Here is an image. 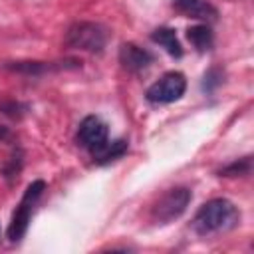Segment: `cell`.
Returning <instances> with one entry per match:
<instances>
[{"mask_svg":"<svg viewBox=\"0 0 254 254\" xmlns=\"http://www.w3.org/2000/svg\"><path fill=\"white\" fill-rule=\"evenodd\" d=\"M10 139H12V133L6 127H0V141H10Z\"/></svg>","mask_w":254,"mask_h":254,"instance_id":"e0dca14e","label":"cell"},{"mask_svg":"<svg viewBox=\"0 0 254 254\" xmlns=\"http://www.w3.org/2000/svg\"><path fill=\"white\" fill-rule=\"evenodd\" d=\"M119 64L131 73H141L153 64V54L133 42H125L119 48Z\"/></svg>","mask_w":254,"mask_h":254,"instance_id":"ba28073f","label":"cell"},{"mask_svg":"<svg viewBox=\"0 0 254 254\" xmlns=\"http://www.w3.org/2000/svg\"><path fill=\"white\" fill-rule=\"evenodd\" d=\"M185 91H187V77L181 71H167L147 87L145 97L149 103L165 105L179 101L185 95Z\"/></svg>","mask_w":254,"mask_h":254,"instance_id":"5b68a950","label":"cell"},{"mask_svg":"<svg viewBox=\"0 0 254 254\" xmlns=\"http://www.w3.org/2000/svg\"><path fill=\"white\" fill-rule=\"evenodd\" d=\"M192 200V192L187 187L169 189L151 208V220L155 224H169L177 220Z\"/></svg>","mask_w":254,"mask_h":254,"instance_id":"277c9868","label":"cell"},{"mask_svg":"<svg viewBox=\"0 0 254 254\" xmlns=\"http://www.w3.org/2000/svg\"><path fill=\"white\" fill-rule=\"evenodd\" d=\"M107 137H109V129H107L105 121H101L97 115H87L81 119V123L77 127V143L83 149L95 153L109 141Z\"/></svg>","mask_w":254,"mask_h":254,"instance_id":"8992f818","label":"cell"},{"mask_svg":"<svg viewBox=\"0 0 254 254\" xmlns=\"http://www.w3.org/2000/svg\"><path fill=\"white\" fill-rule=\"evenodd\" d=\"M151 40L155 42V44H159L171 58H183V46H181V42H179V38H177V32L173 30V28H167V26H161V28H157V30H153L151 32Z\"/></svg>","mask_w":254,"mask_h":254,"instance_id":"30bf717a","label":"cell"},{"mask_svg":"<svg viewBox=\"0 0 254 254\" xmlns=\"http://www.w3.org/2000/svg\"><path fill=\"white\" fill-rule=\"evenodd\" d=\"M44 190H46V183L42 179H36L26 187V190H24V194H22L14 214H12L8 230H6V236L10 242H20L24 238L28 224H30V218H32V210H34L36 202L40 200V196L44 194Z\"/></svg>","mask_w":254,"mask_h":254,"instance_id":"3957f363","label":"cell"},{"mask_svg":"<svg viewBox=\"0 0 254 254\" xmlns=\"http://www.w3.org/2000/svg\"><path fill=\"white\" fill-rule=\"evenodd\" d=\"M65 48L87 54H101L107 44V30L97 22H73L64 38Z\"/></svg>","mask_w":254,"mask_h":254,"instance_id":"7a4b0ae2","label":"cell"},{"mask_svg":"<svg viewBox=\"0 0 254 254\" xmlns=\"http://www.w3.org/2000/svg\"><path fill=\"white\" fill-rule=\"evenodd\" d=\"M187 38L196 52H208L214 44V34L206 24H196L187 28Z\"/></svg>","mask_w":254,"mask_h":254,"instance_id":"7c38bea8","label":"cell"},{"mask_svg":"<svg viewBox=\"0 0 254 254\" xmlns=\"http://www.w3.org/2000/svg\"><path fill=\"white\" fill-rule=\"evenodd\" d=\"M173 8L187 18L214 22L218 18V10L208 0H173Z\"/></svg>","mask_w":254,"mask_h":254,"instance_id":"9c48e42d","label":"cell"},{"mask_svg":"<svg viewBox=\"0 0 254 254\" xmlns=\"http://www.w3.org/2000/svg\"><path fill=\"white\" fill-rule=\"evenodd\" d=\"M252 171V159L250 157H242L238 161H232L230 165L222 167L218 171L220 177H244V175H250Z\"/></svg>","mask_w":254,"mask_h":254,"instance_id":"5bb4252c","label":"cell"},{"mask_svg":"<svg viewBox=\"0 0 254 254\" xmlns=\"http://www.w3.org/2000/svg\"><path fill=\"white\" fill-rule=\"evenodd\" d=\"M129 149V141L127 139H115V141H107L99 151L91 153L93 155V161L97 165H107L111 161H117L121 159Z\"/></svg>","mask_w":254,"mask_h":254,"instance_id":"8fae6325","label":"cell"},{"mask_svg":"<svg viewBox=\"0 0 254 254\" xmlns=\"http://www.w3.org/2000/svg\"><path fill=\"white\" fill-rule=\"evenodd\" d=\"M22 167H24V153H22L20 147H16V149L10 153L6 165L2 167V173H4V179L8 181V185H12V183L18 179Z\"/></svg>","mask_w":254,"mask_h":254,"instance_id":"4fadbf2b","label":"cell"},{"mask_svg":"<svg viewBox=\"0 0 254 254\" xmlns=\"http://www.w3.org/2000/svg\"><path fill=\"white\" fill-rule=\"evenodd\" d=\"M222 77H224V73H222L220 67H210V69L202 75V91H204V93H212V91L222 83Z\"/></svg>","mask_w":254,"mask_h":254,"instance_id":"9a60e30c","label":"cell"},{"mask_svg":"<svg viewBox=\"0 0 254 254\" xmlns=\"http://www.w3.org/2000/svg\"><path fill=\"white\" fill-rule=\"evenodd\" d=\"M81 62L77 60H58V62H38V60H26V62H6L2 64L4 69L24 75H44L50 71H62V69H77Z\"/></svg>","mask_w":254,"mask_h":254,"instance_id":"52a82bcc","label":"cell"},{"mask_svg":"<svg viewBox=\"0 0 254 254\" xmlns=\"http://www.w3.org/2000/svg\"><path fill=\"white\" fill-rule=\"evenodd\" d=\"M240 222V210L228 198L206 200L192 218V228L198 236H210L232 230Z\"/></svg>","mask_w":254,"mask_h":254,"instance_id":"6da1fadb","label":"cell"},{"mask_svg":"<svg viewBox=\"0 0 254 254\" xmlns=\"http://www.w3.org/2000/svg\"><path fill=\"white\" fill-rule=\"evenodd\" d=\"M0 111L12 119H20L22 115L28 113V105L18 103V101H4V103H0Z\"/></svg>","mask_w":254,"mask_h":254,"instance_id":"2e32d148","label":"cell"}]
</instances>
